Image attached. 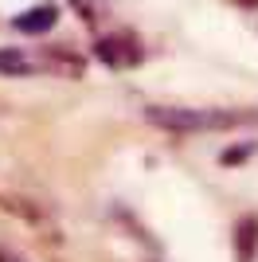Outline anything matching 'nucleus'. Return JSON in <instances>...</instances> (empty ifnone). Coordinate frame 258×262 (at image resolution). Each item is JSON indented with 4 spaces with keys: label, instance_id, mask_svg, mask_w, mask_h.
I'll return each mask as SVG.
<instances>
[{
    "label": "nucleus",
    "instance_id": "nucleus-6",
    "mask_svg": "<svg viewBox=\"0 0 258 262\" xmlns=\"http://www.w3.org/2000/svg\"><path fill=\"white\" fill-rule=\"evenodd\" d=\"M243 4H258V0H243Z\"/></svg>",
    "mask_w": 258,
    "mask_h": 262
},
{
    "label": "nucleus",
    "instance_id": "nucleus-5",
    "mask_svg": "<svg viewBox=\"0 0 258 262\" xmlns=\"http://www.w3.org/2000/svg\"><path fill=\"white\" fill-rule=\"evenodd\" d=\"M35 67L39 63H35L32 55L16 51V47H0V75H32Z\"/></svg>",
    "mask_w": 258,
    "mask_h": 262
},
{
    "label": "nucleus",
    "instance_id": "nucleus-2",
    "mask_svg": "<svg viewBox=\"0 0 258 262\" xmlns=\"http://www.w3.org/2000/svg\"><path fill=\"white\" fill-rule=\"evenodd\" d=\"M94 55L102 59L106 67H114V71H125V67H137L141 63V43H137V35H129V32H114V35H102L94 43Z\"/></svg>",
    "mask_w": 258,
    "mask_h": 262
},
{
    "label": "nucleus",
    "instance_id": "nucleus-3",
    "mask_svg": "<svg viewBox=\"0 0 258 262\" xmlns=\"http://www.w3.org/2000/svg\"><path fill=\"white\" fill-rule=\"evenodd\" d=\"M55 24H59V8L55 4H35V8L20 12L16 20H12V28L24 35H43V32H51Z\"/></svg>",
    "mask_w": 258,
    "mask_h": 262
},
{
    "label": "nucleus",
    "instance_id": "nucleus-4",
    "mask_svg": "<svg viewBox=\"0 0 258 262\" xmlns=\"http://www.w3.org/2000/svg\"><path fill=\"white\" fill-rule=\"evenodd\" d=\"M235 251H239V262H254V251H258V215H243V219H239Z\"/></svg>",
    "mask_w": 258,
    "mask_h": 262
},
{
    "label": "nucleus",
    "instance_id": "nucleus-1",
    "mask_svg": "<svg viewBox=\"0 0 258 262\" xmlns=\"http://www.w3.org/2000/svg\"><path fill=\"white\" fill-rule=\"evenodd\" d=\"M145 121L168 133H211L235 129V125H258V110H215V106H149Z\"/></svg>",
    "mask_w": 258,
    "mask_h": 262
}]
</instances>
